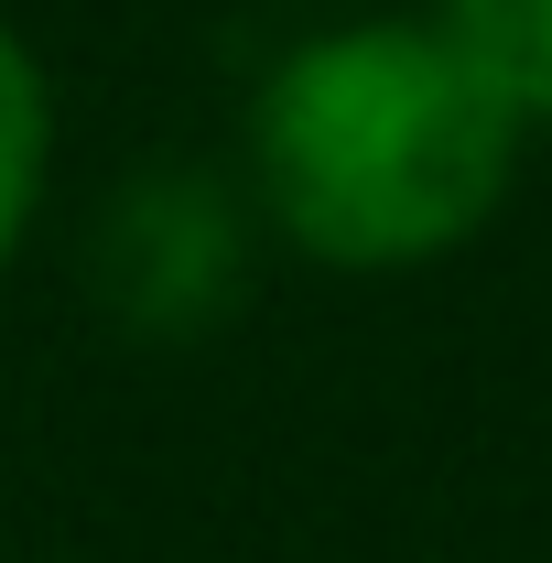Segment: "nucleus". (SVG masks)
Returning <instances> with one entry per match:
<instances>
[{"label":"nucleus","instance_id":"nucleus-1","mask_svg":"<svg viewBox=\"0 0 552 563\" xmlns=\"http://www.w3.org/2000/svg\"><path fill=\"white\" fill-rule=\"evenodd\" d=\"M520 120L433 22L303 33L250 98V207L325 272H412L477 239Z\"/></svg>","mask_w":552,"mask_h":563},{"label":"nucleus","instance_id":"nucleus-2","mask_svg":"<svg viewBox=\"0 0 552 563\" xmlns=\"http://www.w3.org/2000/svg\"><path fill=\"white\" fill-rule=\"evenodd\" d=\"M261 261V207L217 163H131L87 217V292L131 336H207L239 314Z\"/></svg>","mask_w":552,"mask_h":563},{"label":"nucleus","instance_id":"nucleus-3","mask_svg":"<svg viewBox=\"0 0 552 563\" xmlns=\"http://www.w3.org/2000/svg\"><path fill=\"white\" fill-rule=\"evenodd\" d=\"M433 33L498 87V109L531 131L552 120V0H444Z\"/></svg>","mask_w":552,"mask_h":563},{"label":"nucleus","instance_id":"nucleus-4","mask_svg":"<svg viewBox=\"0 0 552 563\" xmlns=\"http://www.w3.org/2000/svg\"><path fill=\"white\" fill-rule=\"evenodd\" d=\"M44 152H55V98H44V66L22 55V33L0 22V261L22 250V228L44 207Z\"/></svg>","mask_w":552,"mask_h":563}]
</instances>
